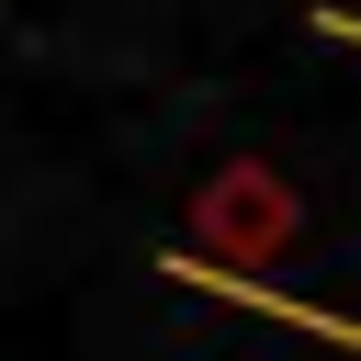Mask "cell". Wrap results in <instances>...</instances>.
I'll use <instances>...</instances> for the list:
<instances>
[{
    "instance_id": "6da1fadb",
    "label": "cell",
    "mask_w": 361,
    "mask_h": 361,
    "mask_svg": "<svg viewBox=\"0 0 361 361\" xmlns=\"http://www.w3.org/2000/svg\"><path fill=\"white\" fill-rule=\"evenodd\" d=\"M293 237H305V192H293L271 158H226V169H203V192H192V248H203V271L259 282Z\"/></svg>"
},
{
    "instance_id": "7a4b0ae2",
    "label": "cell",
    "mask_w": 361,
    "mask_h": 361,
    "mask_svg": "<svg viewBox=\"0 0 361 361\" xmlns=\"http://www.w3.org/2000/svg\"><path fill=\"white\" fill-rule=\"evenodd\" d=\"M192 282H214V293H237V305H259V316H282V327H316V338H350V350H361L350 316H316V305H293V293H271V282H226V271H192Z\"/></svg>"
}]
</instances>
